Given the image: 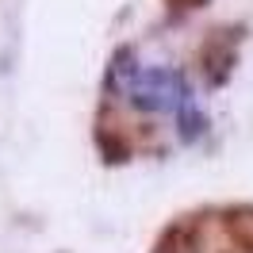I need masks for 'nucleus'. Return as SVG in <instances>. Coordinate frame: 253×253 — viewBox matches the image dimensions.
I'll return each instance as SVG.
<instances>
[{
  "label": "nucleus",
  "mask_w": 253,
  "mask_h": 253,
  "mask_svg": "<svg viewBox=\"0 0 253 253\" xmlns=\"http://www.w3.org/2000/svg\"><path fill=\"white\" fill-rule=\"evenodd\" d=\"M180 4H184V8H196V4H204V0H180Z\"/></svg>",
  "instance_id": "obj_2"
},
{
  "label": "nucleus",
  "mask_w": 253,
  "mask_h": 253,
  "mask_svg": "<svg viewBox=\"0 0 253 253\" xmlns=\"http://www.w3.org/2000/svg\"><path fill=\"white\" fill-rule=\"evenodd\" d=\"M222 238L234 253H253V211H230L222 219Z\"/></svg>",
  "instance_id": "obj_1"
}]
</instances>
